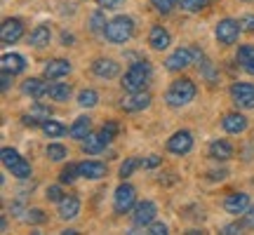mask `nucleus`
<instances>
[{
	"instance_id": "53",
	"label": "nucleus",
	"mask_w": 254,
	"mask_h": 235,
	"mask_svg": "<svg viewBox=\"0 0 254 235\" xmlns=\"http://www.w3.org/2000/svg\"><path fill=\"white\" fill-rule=\"evenodd\" d=\"M245 2H250V0H245Z\"/></svg>"
},
{
	"instance_id": "3",
	"label": "nucleus",
	"mask_w": 254,
	"mask_h": 235,
	"mask_svg": "<svg viewBox=\"0 0 254 235\" xmlns=\"http://www.w3.org/2000/svg\"><path fill=\"white\" fill-rule=\"evenodd\" d=\"M104 36H106V40H109V43H116V45L127 43L129 38L134 36V21H132L129 17H125V14H120V17L111 19L109 24H106Z\"/></svg>"
},
{
	"instance_id": "19",
	"label": "nucleus",
	"mask_w": 254,
	"mask_h": 235,
	"mask_svg": "<svg viewBox=\"0 0 254 235\" xmlns=\"http://www.w3.org/2000/svg\"><path fill=\"white\" fill-rule=\"evenodd\" d=\"M47 82L40 80V78H28V80L21 82V92L26 97H33V99H40V97H47Z\"/></svg>"
},
{
	"instance_id": "17",
	"label": "nucleus",
	"mask_w": 254,
	"mask_h": 235,
	"mask_svg": "<svg viewBox=\"0 0 254 235\" xmlns=\"http://www.w3.org/2000/svg\"><path fill=\"white\" fill-rule=\"evenodd\" d=\"M221 127L226 129L228 134H243L247 129V118L240 113H226L221 120Z\"/></svg>"
},
{
	"instance_id": "11",
	"label": "nucleus",
	"mask_w": 254,
	"mask_h": 235,
	"mask_svg": "<svg viewBox=\"0 0 254 235\" xmlns=\"http://www.w3.org/2000/svg\"><path fill=\"white\" fill-rule=\"evenodd\" d=\"M190 63H193V50L190 47H179V50H174L172 55L167 57V71H184V68H189Z\"/></svg>"
},
{
	"instance_id": "39",
	"label": "nucleus",
	"mask_w": 254,
	"mask_h": 235,
	"mask_svg": "<svg viewBox=\"0 0 254 235\" xmlns=\"http://www.w3.org/2000/svg\"><path fill=\"white\" fill-rule=\"evenodd\" d=\"M45 198L50 200V202H59V200L64 198V190H62V186H50V188L45 190Z\"/></svg>"
},
{
	"instance_id": "34",
	"label": "nucleus",
	"mask_w": 254,
	"mask_h": 235,
	"mask_svg": "<svg viewBox=\"0 0 254 235\" xmlns=\"http://www.w3.org/2000/svg\"><path fill=\"white\" fill-rule=\"evenodd\" d=\"M182 2V9L186 12H200L202 7H207L209 0H179Z\"/></svg>"
},
{
	"instance_id": "7",
	"label": "nucleus",
	"mask_w": 254,
	"mask_h": 235,
	"mask_svg": "<svg viewBox=\"0 0 254 235\" xmlns=\"http://www.w3.org/2000/svg\"><path fill=\"white\" fill-rule=\"evenodd\" d=\"M231 99L238 109H254V85H250V82L231 85Z\"/></svg>"
},
{
	"instance_id": "25",
	"label": "nucleus",
	"mask_w": 254,
	"mask_h": 235,
	"mask_svg": "<svg viewBox=\"0 0 254 235\" xmlns=\"http://www.w3.org/2000/svg\"><path fill=\"white\" fill-rule=\"evenodd\" d=\"M238 63L243 66V71L254 75V45H243L238 50Z\"/></svg>"
},
{
	"instance_id": "24",
	"label": "nucleus",
	"mask_w": 254,
	"mask_h": 235,
	"mask_svg": "<svg viewBox=\"0 0 254 235\" xmlns=\"http://www.w3.org/2000/svg\"><path fill=\"white\" fill-rule=\"evenodd\" d=\"M92 132V120L87 116H80V118H75V122L71 125V129H68V134L73 136V139H85V136Z\"/></svg>"
},
{
	"instance_id": "1",
	"label": "nucleus",
	"mask_w": 254,
	"mask_h": 235,
	"mask_svg": "<svg viewBox=\"0 0 254 235\" xmlns=\"http://www.w3.org/2000/svg\"><path fill=\"white\" fill-rule=\"evenodd\" d=\"M151 78H153V66L146 59H139V61H134L127 68L120 85H123L125 92H139V90H146V85L151 82Z\"/></svg>"
},
{
	"instance_id": "15",
	"label": "nucleus",
	"mask_w": 254,
	"mask_h": 235,
	"mask_svg": "<svg viewBox=\"0 0 254 235\" xmlns=\"http://www.w3.org/2000/svg\"><path fill=\"white\" fill-rule=\"evenodd\" d=\"M92 73H94L97 78L111 80V78H116L120 73V66L113 61V59H97V61L92 63Z\"/></svg>"
},
{
	"instance_id": "35",
	"label": "nucleus",
	"mask_w": 254,
	"mask_h": 235,
	"mask_svg": "<svg viewBox=\"0 0 254 235\" xmlns=\"http://www.w3.org/2000/svg\"><path fill=\"white\" fill-rule=\"evenodd\" d=\"M47 158H50V160H64V158H66V148H64L62 144H50L47 146Z\"/></svg>"
},
{
	"instance_id": "40",
	"label": "nucleus",
	"mask_w": 254,
	"mask_h": 235,
	"mask_svg": "<svg viewBox=\"0 0 254 235\" xmlns=\"http://www.w3.org/2000/svg\"><path fill=\"white\" fill-rule=\"evenodd\" d=\"M146 233L148 235H165L167 233V226H165L163 221H153V224L146 226Z\"/></svg>"
},
{
	"instance_id": "18",
	"label": "nucleus",
	"mask_w": 254,
	"mask_h": 235,
	"mask_svg": "<svg viewBox=\"0 0 254 235\" xmlns=\"http://www.w3.org/2000/svg\"><path fill=\"white\" fill-rule=\"evenodd\" d=\"M170 43H172V38H170V33H167V28H163V26L151 28V33H148V45L153 47V50L163 52V50L170 47Z\"/></svg>"
},
{
	"instance_id": "8",
	"label": "nucleus",
	"mask_w": 254,
	"mask_h": 235,
	"mask_svg": "<svg viewBox=\"0 0 254 235\" xmlns=\"http://www.w3.org/2000/svg\"><path fill=\"white\" fill-rule=\"evenodd\" d=\"M148 104H151V94L146 90L127 92L125 97H123V101H120V109L125 111V113H136V111L148 109Z\"/></svg>"
},
{
	"instance_id": "10",
	"label": "nucleus",
	"mask_w": 254,
	"mask_h": 235,
	"mask_svg": "<svg viewBox=\"0 0 254 235\" xmlns=\"http://www.w3.org/2000/svg\"><path fill=\"white\" fill-rule=\"evenodd\" d=\"M190 148H193V136L186 129H179V132H174L167 139V151L174 155H186V153H190Z\"/></svg>"
},
{
	"instance_id": "16",
	"label": "nucleus",
	"mask_w": 254,
	"mask_h": 235,
	"mask_svg": "<svg viewBox=\"0 0 254 235\" xmlns=\"http://www.w3.org/2000/svg\"><path fill=\"white\" fill-rule=\"evenodd\" d=\"M80 214V200L75 198V195H64L59 200V219L64 221H71Z\"/></svg>"
},
{
	"instance_id": "44",
	"label": "nucleus",
	"mask_w": 254,
	"mask_h": 235,
	"mask_svg": "<svg viewBox=\"0 0 254 235\" xmlns=\"http://www.w3.org/2000/svg\"><path fill=\"white\" fill-rule=\"evenodd\" d=\"M21 120H24V125H26V127H43V120H38L33 113H26V116H21Z\"/></svg>"
},
{
	"instance_id": "36",
	"label": "nucleus",
	"mask_w": 254,
	"mask_h": 235,
	"mask_svg": "<svg viewBox=\"0 0 254 235\" xmlns=\"http://www.w3.org/2000/svg\"><path fill=\"white\" fill-rule=\"evenodd\" d=\"M99 134H101V139H104L106 144H111V141L116 139V134H118V125H116V122H106V125L101 127Z\"/></svg>"
},
{
	"instance_id": "30",
	"label": "nucleus",
	"mask_w": 254,
	"mask_h": 235,
	"mask_svg": "<svg viewBox=\"0 0 254 235\" xmlns=\"http://www.w3.org/2000/svg\"><path fill=\"white\" fill-rule=\"evenodd\" d=\"M78 104H80L82 109H92V106L99 104V94L94 90H82L80 94H78Z\"/></svg>"
},
{
	"instance_id": "52",
	"label": "nucleus",
	"mask_w": 254,
	"mask_h": 235,
	"mask_svg": "<svg viewBox=\"0 0 254 235\" xmlns=\"http://www.w3.org/2000/svg\"><path fill=\"white\" fill-rule=\"evenodd\" d=\"M209 2H214V0H209Z\"/></svg>"
},
{
	"instance_id": "47",
	"label": "nucleus",
	"mask_w": 254,
	"mask_h": 235,
	"mask_svg": "<svg viewBox=\"0 0 254 235\" xmlns=\"http://www.w3.org/2000/svg\"><path fill=\"white\" fill-rule=\"evenodd\" d=\"M243 226H247V224H231V226H226L224 228V233H236V231H243Z\"/></svg>"
},
{
	"instance_id": "20",
	"label": "nucleus",
	"mask_w": 254,
	"mask_h": 235,
	"mask_svg": "<svg viewBox=\"0 0 254 235\" xmlns=\"http://www.w3.org/2000/svg\"><path fill=\"white\" fill-rule=\"evenodd\" d=\"M78 167H80V176L85 179H104L106 176V165L99 160H85Z\"/></svg>"
},
{
	"instance_id": "42",
	"label": "nucleus",
	"mask_w": 254,
	"mask_h": 235,
	"mask_svg": "<svg viewBox=\"0 0 254 235\" xmlns=\"http://www.w3.org/2000/svg\"><path fill=\"white\" fill-rule=\"evenodd\" d=\"M240 26H243L245 33H254V14H245L240 19Z\"/></svg>"
},
{
	"instance_id": "27",
	"label": "nucleus",
	"mask_w": 254,
	"mask_h": 235,
	"mask_svg": "<svg viewBox=\"0 0 254 235\" xmlns=\"http://www.w3.org/2000/svg\"><path fill=\"white\" fill-rule=\"evenodd\" d=\"M47 97L52 101H68V97H71V85H68V82H55V85H50Z\"/></svg>"
},
{
	"instance_id": "38",
	"label": "nucleus",
	"mask_w": 254,
	"mask_h": 235,
	"mask_svg": "<svg viewBox=\"0 0 254 235\" xmlns=\"http://www.w3.org/2000/svg\"><path fill=\"white\" fill-rule=\"evenodd\" d=\"M45 212L43 209H26V221L28 224H43L45 221Z\"/></svg>"
},
{
	"instance_id": "45",
	"label": "nucleus",
	"mask_w": 254,
	"mask_h": 235,
	"mask_svg": "<svg viewBox=\"0 0 254 235\" xmlns=\"http://www.w3.org/2000/svg\"><path fill=\"white\" fill-rule=\"evenodd\" d=\"M12 78H14V73L2 71V78H0V90L7 92V90H9V82H12Z\"/></svg>"
},
{
	"instance_id": "13",
	"label": "nucleus",
	"mask_w": 254,
	"mask_h": 235,
	"mask_svg": "<svg viewBox=\"0 0 254 235\" xmlns=\"http://www.w3.org/2000/svg\"><path fill=\"white\" fill-rule=\"evenodd\" d=\"M224 209L228 214H245L250 209V195L247 193H231L226 200H224Z\"/></svg>"
},
{
	"instance_id": "23",
	"label": "nucleus",
	"mask_w": 254,
	"mask_h": 235,
	"mask_svg": "<svg viewBox=\"0 0 254 235\" xmlns=\"http://www.w3.org/2000/svg\"><path fill=\"white\" fill-rule=\"evenodd\" d=\"M50 40H52V28L47 26V24L36 26V31L31 33V38H28V43L33 47H45V45H50Z\"/></svg>"
},
{
	"instance_id": "33",
	"label": "nucleus",
	"mask_w": 254,
	"mask_h": 235,
	"mask_svg": "<svg viewBox=\"0 0 254 235\" xmlns=\"http://www.w3.org/2000/svg\"><path fill=\"white\" fill-rule=\"evenodd\" d=\"M139 165H144V160H139V158H127L125 163L120 165V176H123V179L132 176V172H134Z\"/></svg>"
},
{
	"instance_id": "32",
	"label": "nucleus",
	"mask_w": 254,
	"mask_h": 235,
	"mask_svg": "<svg viewBox=\"0 0 254 235\" xmlns=\"http://www.w3.org/2000/svg\"><path fill=\"white\" fill-rule=\"evenodd\" d=\"M43 132H45L47 136H62V134H66L68 129H66L62 122H57V120H45V122H43Z\"/></svg>"
},
{
	"instance_id": "50",
	"label": "nucleus",
	"mask_w": 254,
	"mask_h": 235,
	"mask_svg": "<svg viewBox=\"0 0 254 235\" xmlns=\"http://www.w3.org/2000/svg\"><path fill=\"white\" fill-rule=\"evenodd\" d=\"M245 224H247V226H254V207L250 209V214H247V219H245Z\"/></svg>"
},
{
	"instance_id": "43",
	"label": "nucleus",
	"mask_w": 254,
	"mask_h": 235,
	"mask_svg": "<svg viewBox=\"0 0 254 235\" xmlns=\"http://www.w3.org/2000/svg\"><path fill=\"white\" fill-rule=\"evenodd\" d=\"M125 0H97V5H99L101 9H116V7H120Z\"/></svg>"
},
{
	"instance_id": "48",
	"label": "nucleus",
	"mask_w": 254,
	"mask_h": 235,
	"mask_svg": "<svg viewBox=\"0 0 254 235\" xmlns=\"http://www.w3.org/2000/svg\"><path fill=\"white\" fill-rule=\"evenodd\" d=\"M209 179H212V181L226 179V170H221V172H209Z\"/></svg>"
},
{
	"instance_id": "51",
	"label": "nucleus",
	"mask_w": 254,
	"mask_h": 235,
	"mask_svg": "<svg viewBox=\"0 0 254 235\" xmlns=\"http://www.w3.org/2000/svg\"><path fill=\"white\" fill-rule=\"evenodd\" d=\"M0 231H2V233L7 231V219H5V217H2V221H0Z\"/></svg>"
},
{
	"instance_id": "29",
	"label": "nucleus",
	"mask_w": 254,
	"mask_h": 235,
	"mask_svg": "<svg viewBox=\"0 0 254 235\" xmlns=\"http://www.w3.org/2000/svg\"><path fill=\"white\" fill-rule=\"evenodd\" d=\"M198 68L200 73H202V78L209 82V85H214V82L219 80V75H217V68H214V63L209 61V59H202V61L198 63Z\"/></svg>"
},
{
	"instance_id": "6",
	"label": "nucleus",
	"mask_w": 254,
	"mask_h": 235,
	"mask_svg": "<svg viewBox=\"0 0 254 235\" xmlns=\"http://www.w3.org/2000/svg\"><path fill=\"white\" fill-rule=\"evenodd\" d=\"M240 33H243V26H240V21H236V19H221L217 24V28H214V36H217V40L221 45L238 43Z\"/></svg>"
},
{
	"instance_id": "31",
	"label": "nucleus",
	"mask_w": 254,
	"mask_h": 235,
	"mask_svg": "<svg viewBox=\"0 0 254 235\" xmlns=\"http://www.w3.org/2000/svg\"><path fill=\"white\" fill-rule=\"evenodd\" d=\"M78 176H80V167L78 165H66L62 172H59V181L62 183H73Z\"/></svg>"
},
{
	"instance_id": "4",
	"label": "nucleus",
	"mask_w": 254,
	"mask_h": 235,
	"mask_svg": "<svg viewBox=\"0 0 254 235\" xmlns=\"http://www.w3.org/2000/svg\"><path fill=\"white\" fill-rule=\"evenodd\" d=\"M0 158H2V165L12 172V176H17V179H28L31 176V163L26 158H21L14 148H2Z\"/></svg>"
},
{
	"instance_id": "21",
	"label": "nucleus",
	"mask_w": 254,
	"mask_h": 235,
	"mask_svg": "<svg viewBox=\"0 0 254 235\" xmlns=\"http://www.w3.org/2000/svg\"><path fill=\"white\" fill-rule=\"evenodd\" d=\"M0 68L2 71H9V73H21L24 68H26V61H24V57L21 55H2V59H0Z\"/></svg>"
},
{
	"instance_id": "46",
	"label": "nucleus",
	"mask_w": 254,
	"mask_h": 235,
	"mask_svg": "<svg viewBox=\"0 0 254 235\" xmlns=\"http://www.w3.org/2000/svg\"><path fill=\"white\" fill-rule=\"evenodd\" d=\"M158 165H160V158H158V155H148L144 160V167H158Z\"/></svg>"
},
{
	"instance_id": "14",
	"label": "nucleus",
	"mask_w": 254,
	"mask_h": 235,
	"mask_svg": "<svg viewBox=\"0 0 254 235\" xmlns=\"http://www.w3.org/2000/svg\"><path fill=\"white\" fill-rule=\"evenodd\" d=\"M68 73H71V63L66 61V59H52L43 68V75H45L47 80H59V78L68 75Z\"/></svg>"
},
{
	"instance_id": "5",
	"label": "nucleus",
	"mask_w": 254,
	"mask_h": 235,
	"mask_svg": "<svg viewBox=\"0 0 254 235\" xmlns=\"http://www.w3.org/2000/svg\"><path fill=\"white\" fill-rule=\"evenodd\" d=\"M136 205V190L132 183H120L118 188H116V195H113V207L118 214H127L129 209Z\"/></svg>"
},
{
	"instance_id": "28",
	"label": "nucleus",
	"mask_w": 254,
	"mask_h": 235,
	"mask_svg": "<svg viewBox=\"0 0 254 235\" xmlns=\"http://www.w3.org/2000/svg\"><path fill=\"white\" fill-rule=\"evenodd\" d=\"M106 24H109V21H106V17H104V12H101V9H97V12L90 17V31L94 33V36L104 33V31H106Z\"/></svg>"
},
{
	"instance_id": "22",
	"label": "nucleus",
	"mask_w": 254,
	"mask_h": 235,
	"mask_svg": "<svg viewBox=\"0 0 254 235\" xmlns=\"http://www.w3.org/2000/svg\"><path fill=\"white\" fill-rule=\"evenodd\" d=\"M209 158L226 163V160H231V158H233V148H231V144H226V141L217 139V141H212V144H209Z\"/></svg>"
},
{
	"instance_id": "2",
	"label": "nucleus",
	"mask_w": 254,
	"mask_h": 235,
	"mask_svg": "<svg viewBox=\"0 0 254 235\" xmlns=\"http://www.w3.org/2000/svg\"><path fill=\"white\" fill-rule=\"evenodd\" d=\"M193 97H195V85H193V80H189V78H177V80L167 87V92H165V101H167V106H172V109L186 106L189 101H193Z\"/></svg>"
},
{
	"instance_id": "41",
	"label": "nucleus",
	"mask_w": 254,
	"mask_h": 235,
	"mask_svg": "<svg viewBox=\"0 0 254 235\" xmlns=\"http://www.w3.org/2000/svg\"><path fill=\"white\" fill-rule=\"evenodd\" d=\"M31 113H33L38 120H43V122H45V120H50V109H47V106H43V104H36Z\"/></svg>"
},
{
	"instance_id": "37",
	"label": "nucleus",
	"mask_w": 254,
	"mask_h": 235,
	"mask_svg": "<svg viewBox=\"0 0 254 235\" xmlns=\"http://www.w3.org/2000/svg\"><path fill=\"white\" fill-rule=\"evenodd\" d=\"M151 2H153V7L158 9V12L167 14V12H172V7L179 2V0H151Z\"/></svg>"
},
{
	"instance_id": "49",
	"label": "nucleus",
	"mask_w": 254,
	"mask_h": 235,
	"mask_svg": "<svg viewBox=\"0 0 254 235\" xmlns=\"http://www.w3.org/2000/svg\"><path fill=\"white\" fill-rule=\"evenodd\" d=\"M62 43H64L66 47H68V45L73 43V36H71V33H62Z\"/></svg>"
},
{
	"instance_id": "12",
	"label": "nucleus",
	"mask_w": 254,
	"mask_h": 235,
	"mask_svg": "<svg viewBox=\"0 0 254 235\" xmlns=\"http://www.w3.org/2000/svg\"><path fill=\"white\" fill-rule=\"evenodd\" d=\"M21 36H24V24H21V19H5V21H2V26H0V40H2L5 45L17 43Z\"/></svg>"
},
{
	"instance_id": "9",
	"label": "nucleus",
	"mask_w": 254,
	"mask_h": 235,
	"mask_svg": "<svg viewBox=\"0 0 254 235\" xmlns=\"http://www.w3.org/2000/svg\"><path fill=\"white\" fill-rule=\"evenodd\" d=\"M155 214H158V207L151 200H144V202H136L134 205V214H132V221H134L136 228H146L148 224L155 221Z\"/></svg>"
},
{
	"instance_id": "26",
	"label": "nucleus",
	"mask_w": 254,
	"mask_h": 235,
	"mask_svg": "<svg viewBox=\"0 0 254 235\" xmlns=\"http://www.w3.org/2000/svg\"><path fill=\"white\" fill-rule=\"evenodd\" d=\"M106 146L109 144L101 139V134H92L90 132V134L82 139V151H85V153H101Z\"/></svg>"
}]
</instances>
